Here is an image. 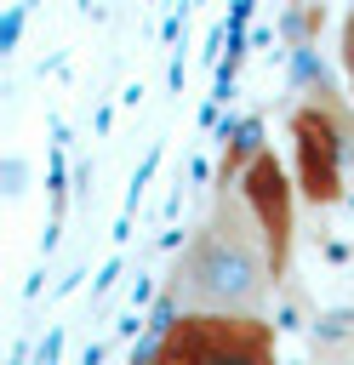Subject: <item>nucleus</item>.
I'll use <instances>...</instances> for the list:
<instances>
[{"label": "nucleus", "instance_id": "nucleus-1", "mask_svg": "<svg viewBox=\"0 0 354 365\" xmlns=\"http://www.w3.org/2000/svg\"><path fill=\"white\" fill-rule=\"evenodd\" d=\"M291 251V188L274 154L251 148L246 171L223 177L206 222L171 268L177 314H240L263 319L268 285L285 274Z\"/></svg>", "mask_w": 354, "mask_h": 365}, {"label": "nucleus", "instance_id": "nucleus-2", "mask_svg": "<svg viewBox=\"0 0 354 365\" xmlns=\"http://www.w3.org/2000/svg\"><path fill=\"white\" fill-rule=\"evenodd\" d=\"M148 365H280L268 319L240 314H177Z\"/></svg>", "mask_w": 354, "mask_h": 365}, {"label": "nucleus", "instance_id": "nucleus-3", "mask_svg": "<svg viewBox=\"0 0 354 365\" xmlns=\"http://www.w3.org/2000/svg\"><path fill=\"white\" fill-rule=\"evenodd\" d=\"M291 131H297L303 188L314 200H337V188H343V131H337L331 108H303Z\"/></svg>", "mask_w": 354, "mask_h": 365}, {"label": "nucleus", "instance_id": "nucleus-4", "mask_svg": "<svg viewBox=\"0 0 354 365\" xmlns=\"http://www.w3.org/2000/svg\"><path fill=\"white\" fill-rule=\"evenodd\" d=\"M343 63H348V80H354V17L343 23Z\"/></svg>", "mask_w": 354, "mask_h": 365}]
</instances>
